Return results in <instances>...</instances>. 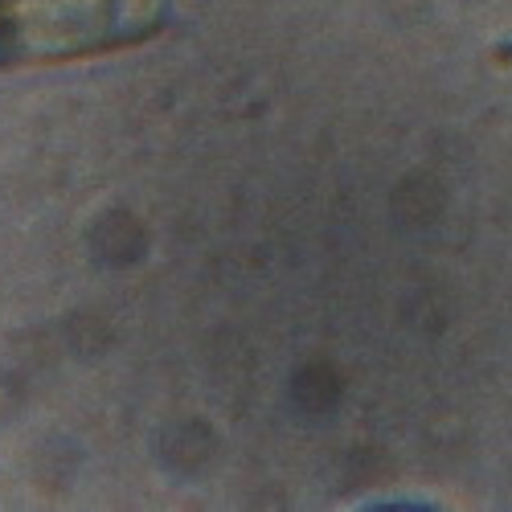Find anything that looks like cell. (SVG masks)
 Wrapping results in <instances>:
<instances>
[{
    "instance_id": "obj_1",
    "label": "cell",
    "mask_w": 512,
    "mask_h": 512,
    "mask_svg": "<svg viewBox=\"0 0 512 512\" xmlns=\"http://www.w3.org/2000/svg\"><path fill=\"white\" fill-rule=\"evenodd\" d=\"M168 17L173 0H0V70L132 50Z\"/></svg>"
}]
</instances>
